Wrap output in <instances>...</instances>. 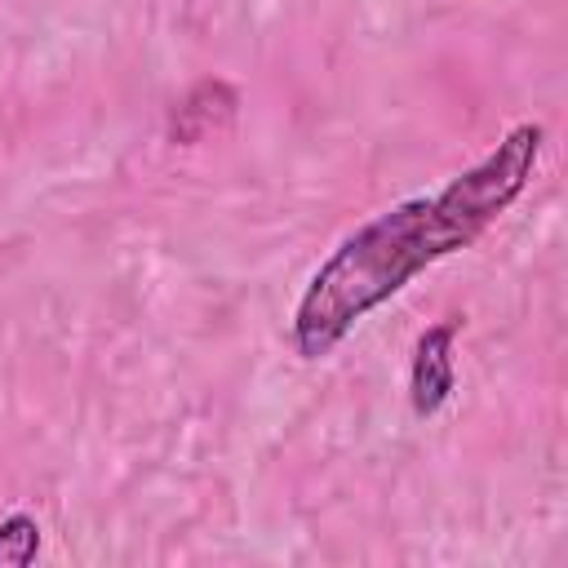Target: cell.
<instances>
[{
    "mask_svg": "<svg viewBox=\"0 0 568 568\" xmlns=\"http://www.w3.org/2000/svg\"><path fill=\"white\" fill-rule=\"evenodd\" d=\"M453 337H457V320L430 324L417 346H413V368H408V399L417 417H435L448 395L457 390V368H453Z\"/></svg>",
    "mask_w": 568,
    "mask_h": 568,
    "instance_id": "2",
    "label": "cell"
},
{
    "mask_svg": "<svg viewBox=\"0 0 568 568\" xmlns=\"http://www.w3.org/2000/svg\"><path fill=\"white\" fill-rule=\"evenodd\" d=\"M240 106V93L226 80H200L169 115V138L173 142H200L213 129H222Z\"/></svg>",
    "mask_w": 568,
    "mask_h": 568,
    "instance_id": "3",
    "label": "cell"
},
{
    "mask_svg": "<svg viewBox=\"0 0 568 568\" xmlns=\"http://www.w3.org/2000/svg\"><path fill=\"white\" fill-rule=\"evenodd\" d=\"M40 555V524L31 519V515H9L4 524H0V564H9V568H27L31 559Z\"/></svg>",
    "mask_w": 568,
    "mask_h": 568,
    "instance_id": "4",
    "label": "cell"
},
{
    "mask_svg": "<svg viewBox=\"0 0 568 568\" xmlns=\"http://www.w3.org/2000/svg\"><path fill=\"white\" fill-rule=\"evenodd\" d=\"M541 124H515L479 164L457 173L444 191L404 200L346 235L311 275L293 311V351L302 359H324L368 311L390 302L413 275L475 244L524 195L541 155Z\"/></svg>",
    "mask_w": 568,
    "mask_h": 568,
    "instance_id": "1",
    "label": "cell"
}]
</instances>
